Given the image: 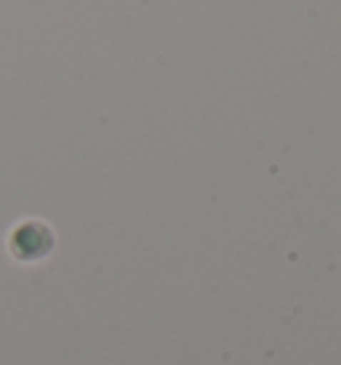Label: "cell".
Segmentation results:
<instances>
[{"label":"cell","mask_w":341,"mask_h":365,"mask_svg":"<svg viewBox=\"0 0 341 365\" xmlns=\"http://www.w3.org/2000/svg\"><path fill=\"white\" fill-rule=\"evenodd\" d=\"M54 243L56 237L43 222H35V219H27L14 227V232L9 235V251L19 262H38V259H46V256L54 251Z\"/></svg>","instance_id":"1"}]
</instances>
